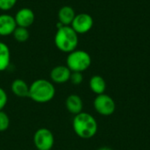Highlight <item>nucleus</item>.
Here are the masks:
<instances>
[{
  "label": "nucleus",
  "instance_id": "1",
  "mask_svg": "<svg viewBox=\"0 0 150 150\" xmlns=\"http://www.w3.org/2000/svg\"><path fill=\"white\" fill-rule=\"evenodd\" d=\"M72 127L75 134L82 139H91L98 132V122L96 119L88 112H80L75 115Z\"/></svg>",
  "mask_w": 150,
  "mask_h": 150
},
{
  "label": "nucleus",
  "instance_id": "2",
  "mask_svg": "<svg viewBox=\"0 0 150 150\" xmlns=\"http://www.w3.org/2000/svg\"><path fill=\"white\" fill-rule=\"evenodd\" d=\"M54 45L62 53L69 54L76 50L78 46V34L70 25H62L57 28L54 38Z\"/></svg>",
  "mask_w": 150,
  "mask_h": 150
},
{
  "label": "nucleus",
  "instance_id": "3",
  "mask_svg": "<svg viewBox=\"0 0 150 150\" xmlns=\"http://www.w3.org/2000/svg\"><path fill=\"white\" fill-rule=\"evenodd\" d=\"M55 96L54 83L47 79H37L29 85V96L33 101L39 104L50 102Z\"/></svg>",
  "mask_w": 150,
  "mask_h": 150
},
{
  "label": "nucleus",
  "instance_id": "4",
  "mask_svg": "<svg viewBox=\"0 0 150 150\" xmlns=\"http://www.w3.org/2000/svg\"><path fill=\"white\" fill-rule=\"evenodd\" d=\"M91 64V57L88 52L81 49H76L68 54L66 59V66L71 72L83 73L90 68Z\"/></svg>",
  "mask_w": 150,
  "mask_h": 150
},
{
  "label": "nucleus",
  "instance_id": "5",
  "mask_svg": "<svg viewBox=\"0 0 150 150\" xmlns=\"http://www.w3.org/2000/svg\"><path fill=\"white\" fill-rule=\"evenodd\" d=\"M93 106L98 114L105 117L113 114L116 110V104L113 98L105 93L97 95L93 101Z\"/></svg>",
  "mask_w": 150,
  "mask_h": 150
},
{
  "label": "nucleus",
  "instance_id": "6",
  "mask_svg": "<svg viewBox=\"0 0 150 150\" xmlns=\"http://www.w3.org/2000/svg\"><path fill=\"white\" fill-rule=\"evenodd\" d=\"M54 143L52 132L45 127L39 128L33 135V144L38 150H51Z\"/></svg>",
  "mask_w": 150,
  "mask_h": 150
},
{
  "label": "nucleus",
  "instance_id": "7",
  "mask_svg": "<svg viewBox=\"0 0 150 150\" xmlns=\"http://www.w3.org/2000/svg\"><path fill=\"white\" fill-rule=\"evenodd\" d=\"M94 25L93 18L88 13H78L76 15L70 26L77 34H84L91 30Z\"/></svg>",
  "mask_w": 150,
  "mask_h": 150
},
{
  "label": "nucleus",
  "instance_id": "8",
  "mask_svg": "<svg viewBox=\"0 0 150 150\" xmlns=\"http://www.w3.org/2000/svg\"><path fill=\"white\" fill-rule=\"evenodd\" d=\"M17 26L28 28L30 27L35 20V14L33 11L30 8L24 7L19 9L14 16Z\"/></svg>",
  "mask_w": 150,
  "mask_h": 150
},
{
  "label": "nucleus",
  "instance_id": "9",
  "mask_svg": "<svg viewBox=\"0 0 150 150\" xmlns=\"http://www.w3.org/2000/svg\"><path fill=\"white\" fill-rule=\"evenodd\" d=\"M17 24L14 16L8 13L0 14V37H7L12 35Z\"/></svg>",
  "mask_w": 150,
  "mask_h": 150
},
{
  "label": "nucleus",
  "instance_id": "10",
  "mask_svg": "<svg viewBox=\"0 0 150 150\" xmlns=\"http://www.w3.org/2000/svg\"><path fill=\"white\" fill-rule=\"evenodd\" d=\"M70 75L71 71L66 65H58L52 69L50 72V78L53 83L61 84L69 81Z\"/></svg>",
  "mask_w": 150,
  "mask_h": 150
},
{
  "label": "nucleus",
  "instance_id": "11",
  "mask_svg": "<svg viewBox=\"0 0 150 150\" xmlns=\"http://www.w3.org/2000/svg\"><path fill=\"white\" fill-rule=\"evenodd\" d=\"M65 105L67 110L74 114L76 115L80 112H83V103L82 98L76 95V94H71L69 95L65 101Z\"/></svg>",
  "mask_w": 150,
  "mask_h": 150
},
{
  "label": "nucleus",
  "instance_id": "12",
  "mask_svg": "<svg viewBox=\"0 0 150 150\" xmlns=\"http://www.w3.org/2000/svg\"><path fill=\"white\" fill-rule=\"evenodd\" d=\"M75 10L69 5H64L58 11V20L62 25H70L76 17Z\"/></svg>",
  "mask_w": 150,
  "mask_h": 150
},
{
  "label": "nucleus",
  "instance_id": "13",
  "mask_svg": "<svg viewBox=\"0 0 150 150\" xmlns=\"http://www.w3.org/2000/svg\"><path fill=\"white\" fill-rule=\"evenodd\" d=\"M11 92L18 98H28L29 96V85L22 79H15L11 83Z\"/></svg>",
  "mask_w": 150,
  "mask_h": 150
},
{
  "label": "nucleus",
  "instance_id": "14",
  "mask_svg": "<svg viewBox=\"0 0 150 150\" xmlns=\"http://www.w3.org/2000/svg\"><path fill=\"white\" fill-rule=\"evenodd\" d=\"M89 85H90V89L91 90V91L97 95L105 93V89H106V83L105 79L101 76H98V75H96L91 77Z\"/></svg>",
  "mask_w": 150,
  "mask_h": 150
},
{
  "label": "nucleus",
  "instance_id": "15",
  "mask_svg": "<svg viewBox=\"0 0 150 150\" xmlns=\"http://www.w3.org/2000/svg\"><path fill=\"white\" fill-rule=\"evenodd\" d=\"M11 63V51L7 44L0 41V72L6 70Z\"/></svg>",
  "mask_w": 150,
  "mask_h": 150
},
{
  "label": "nucleus",
  "instance_id": "16",
  "mask_svg": "<svg viewBox=\"0 0 150 150\" xmlns=\"http://www.w3.org/2000/svg\"><path fill=\"white\" fill-rule=\"evenodd\" d=\"M12 36L17 42L24 43L28 40L29 37H30V33H29L28 28L17 26L12 33Z\"/></svg>",
  "mask_w": 150,
  "mask_h": 150
},
{
  "label": "nucleus",
  "instance_id": "17",
  "mask_svg": "<svg viewBox=\"0 0 150 150\" xmlns=\"http://www.w3.org/2000/svg\"><path fill=\"white\" fill-rule=\"evenodd\" d=\"M10 119L6 112L0 111V132H4L9 128Z\"/></svg>",
  "mask_w": 150,
  "mask_h": 150
},
{
  "label": "nucleus",
  "instance_id": "18",
  "mask_svg": "<svg viewBox=\"0 0 150 150\" xmlns=\"http://www.w3.org/2000/svg\"><path fill=\"white\" fill-rule=\"evenodd\" d=\"M18 0H0V10L8 11L11 10L17 4Z\"/></svg>",
  "mask_w": 150,
  "mask_h": 150
},
{
  "label": "nucleus",
  "instance_id": "19",
  "mask_svg": "<svg viewBox=\"0 0 150 150\" xmlns=\"http://www.w3.org/2000/svg\"><path fill=\"white\" fill-rule=\"evenodd\" d=\"M83 76L81 72H71L69 81L75 84V85H79L80 83H83Z\"/></svg>",
  "mask_w": 150,
  "mask_h": 150
},
{
  "label": "nucleus",
  "instance_id": "20",
  "mask_svg": "<svg viewBox=\"0 0 150 150\" xmlns=\"http://www.w3.org/2000/svg\"><path fill=\"white\" fill-rule=\"evenodd\" d=\"M8 102V96L5 91L0 87V111H3Z\"/></svg>",
  "mask_w": 150,
  "mask_h": 150
},
{
  "label": "nucleus",
  "instance_id": "21",
  "mask_svg": "<svg viewBox=\"0 0 150 150\" xmlns=\"http://www.w3.org/2000/svg\"><path fill=\"white\" fill-rule=\"evenodd\" d=\"M98 150H112V149H110V148H108V147H103V148L98 149Z\"/></svg>",
  "mask_w": 150,
  "mask_h": 150
}]
</instances>
